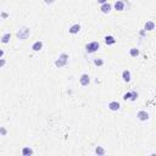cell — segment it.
Instances as JSON below:
<instances>
[{
    "label": "cell",
    "instance_id": "1",
    "mask_svg": "<svg viewBox=\"0 0 156 156\" xmlns=\"http://www.w3.org/2000/svg\"><path fill=\"white\" fill-rule=\"evenodd\" d=\"M67 61H68V55H67L66 53H62V54L60 55V58L56 60L55 65H56L58 67H62V66H65V65L67 64Z\"/></svg>",
    "mask_w": 156,
    "mask_h": 156
},
{
    "label": "cell",
    "instance_id": "2",
    "mask_svg": "<svg viewBox=\"0 0 156 156\" xmlns=\"http://www.w3.org/2000/svg\"><path fill=\"white\" fill-rule=\"evenodd\" d=\"M29 35V28L28 27H22L17 32V38L18 39H27Z\"/></svg>",
    "mask_w": 156,
    "mask_h": 156
},
{
    "label": "cell",
    "instance_id": "3",
    "mask_svg": "<svg viewBox=\"0 0 156 156\" xmlns=\"http://www.w3.org/2000/svg\"><path fill=\"white\" fill-rule=\"evenodd\" d=\"M99 46H100V45H99V41H92L89 44H87L86 50H87V53H95L99 49Z\"/></svg>",
    "mask_w": 156,
    "mask_h": 156
},
{
    "label": "cell",
    "instance_id": "4",
    "mask_svg": "<svg viewBox=\"0 0 156 156\" xmlns=\"http://www.w3.org/2000/svg\"><path fill=\"white\" fill-rule=\"evenodd\" d=\"M89 82H90V77L88 76L87 73H84V74H82V76H81V78H79L81 86L86 87V86H88V84H89Z\"/></svg>",
    "mask_w": 156,
    "mask_h": 156
},
{
    "label": "cell",
    "instance_id": "5",
    "mask_svg": "<svg viewBox=\"0 0 156 156\" xmlns=\"http://www.w3.org/2000/svg\"><path fill=\"white\" fill-rule=\"evenodd\" d=\"M137 117L139 118L140 121H148L149 120V114H148L146 111H144V110H141V111L138 112Z\"/></svg>",
    "mask_w": 156,
    "mask_h": 156
},
{
    "label": "cell",
    "instance_id": "6",
    "mask_svg": "<svg viewBox=\"0 0 156 156\" xmlns=\"http://www.w3.org/2000/svg\"><path fill=\"white\" fill-rule=\"evenodd\" d=\"M120 107H121V105H120V102L118 101L108 102V108H110L111 111H117V110H120Z\"/></svg>",
    "mask_w": 156,
    "mask_h": 156
},
{
    "label": "cell",
    "instance_id": "7",
    "mask_svg": "<svg viewBox=\"0 0 156 156\" xmlns=\"http://www.w3.org/2000/svg\"><path fill=\"white\" fill-rule=\"evenodd\" d=\"M79 31H81V26L78 25V23H76V25H73V26H71L70 29H68V32H70L71 34H77Z\"/></svg>",
    "mask_w": 156,
    "mask_h": 156
},
{
    "label": "cell",
    "instance_id": "8",
    "mask_svg": "<svg viewBox=\"0 0 156 156\" xmlns=\"http://www.w3.org/2000/svg\"><path fill=\"white\" fill-rule=\"evenodd\" d=\"M100 10H101L104 13H108L110 11H111V4H108V3L102 4L101 7H100Z\"/></svg>",
    "mask_w": 156,
    "mask_h": 156
},
{
    "label": "cell",
    "instance_id": "9",
    "mask_svg": "<svg viewBox=\"0 0 156 156\" xmlns=\"http://www.w3.org/2000/svg\"><path fill=\"white\" fill-rule=\"evenodd\" d=\"M41 48H43V41H40V40L35 41L34 44L32 45V49H33L34 51H40Z\"/></svg>",
    "mask_w": 156,
    "mask_h": 156
},
{
    "label": "cell",
    "instance_id": "10",
    "mask_svg": "<svg viewBox=\"0 0 156 156\" xmlns=\"http://www.w3.org/2000/svg\"><path fill=\"white\" fill-rule=\"evenodd\" d=\"M122 78H123L124 82H129V81H131V72L128 70H124L123 72H122Z\"/></svg>",
    "mask_w": 156,
    "mask_h": 156
},
{
    "label": "cell",
    "instance_id": "11",
    "mask_svg": "<svg viewBox=\"0 0 156 156\" xmlns=\"http://www.w3.org/2000/svg\"><path fill=\"white\" fill-rule=\"evenodd\" d=\"M105 43L107 45H114L116 43V39L112 37V35H106L105 37Z\"/></svg>",
    "mask_w": 156,
    "mask_h": 156
},
{
    "label": "cell",
    "instance_id": "12",
    "mask_svg": "<svg viewBox=\"0 0 156 156\" xmlns=\"http://www.w3.org/2000/svg\"><path fill=\"white\" fill-rule=\"evenodd\" d=\"M115 9L117 10V11H122V10H124V3L123 1H121V0L116 1L115 3Z\"/></svg>",
    "mask_w": 156,
    "mask_h": 156
},
{
    "label": "cell",
    "instance_id": "13",
    "mask_svg": "<svg viewBox=\"0 0 156 156\" xmlns=\"http://www.w3.org/2000/svg\"><path fill=\"white\" fill-rule=\"evenodd\" d=\"M154 28H155V23L153 21H148L145 23V31H153Z\"/></svg>",
    "mask_w": 156,
    "mask_h": 156
},
{
    "label": "cell",
    "instance_id": "14",
    "mask_svg": "<svg viewBox=\"0 0 156 156\" xmlns=\"http://www.w3.org/2000/svg\"><path fill=\"white\" fill-rule=\"evenodd\" d=\"M10 38H11V34L10 33H5V34L1 37V43H4V44H6V43H9Z\"/></svg>",
    "mask_w": 156,
    "mask_h": 156
},
{
    "label": "cell",
    "instance_id": "15",
    "mask_svg": "<svg viewBox=\"0 0 156 156\" xmlns=\"http://www.w3.org/2000/svg\"><path fill=\"white\" fill-rule=\"evenodd\" d=\"M129 54H131V56L135 58V56H138V55H139V49H137V48L131 49V51H129Z\"/></svg>",
    "mask_w": 156,
    "mask_h": 156
},
{
    "label": "cell",
    "instance_id": "16",
    "mask_svg": "<svg viewBox=\"0 0 156 156\" xmlns=\"http://www.w3.org/2000/svg\"><path fill=\"white\" fill-rule=\"evenodd\" d=\"M33 154V151L29 148H23V150H22V155H32Z\"/></svg>",
    "mask_w": 156,
    "mask_h": 156
},
{
    "label": "cell",
    "instance_id": "17",
    "mask_svg": "<svg viewBox=\"0 0 156 156\" xmlns=\"http://www.w3.org/2000/svg\"><path fill=\"white\" fill-rule=\"evenodd\" d=\"M95 153L98 154V155H105V150L102 149L101 146H98V148L95 149Z\"/></svg>",
    "mask_w": 156,
    "mask_h": 156
},
{
    "label": "cell",
    "instance_id": "18",
    "mask_svg": "<svg viewBox=\"0 0 156 156\" xmlns=\"http://www.w3.org/2000/svg\"><path fill=\"white\" fill-rule=\"evenodd\" d=\"M94 64H95L96 66H102V65H104V61L100 60V59H94Z\"/></svg>",
    "mask_w": 156,
    "mask_h": 156
},
{
    "label": "cell",
    "instance_id": "19",
    "mask_svg": "<svg viewBox=\"0 0 156 156\" xmlns=\"http://www.w3.org/2000/svg\"><path fill=\"white\" fill-rule=\"evenodd\" d=\"M131 98H132V92H128L123 95V100H131Z\"/></svg>",
    "mask_w": 156,
    "mask_h": 156
},
{
    "label": "cell",
    "instance_id": "20",
    "mask_svg": "<svg viewBox=\"0 0 156 156\" xmlns=\"http://www.w3.org/2000/svg\"><path fill=\"white\" fill-rule=\"evenodd\" d=\"M137 98H138V93L132 92V98H131V100H132V101H134V100H135Z\"/></svg>",
    "mask_w": 156,
    "mask_h": 156
},
{
    "label": "cell",
    "instance_id": "21",
    "mask_svg": "<svg viewBox=\"0 0 156 156\" xmlns=\"http://www.w3.org/2000/svg\"><path fill=\"white\" fill-rule=\"evenodd\" d=\"M6 134V129L5 128H1V135H5Z\"/></svg>",
    "mask_w": 156,
    "mask_h": 156
},
{
    "label": "cell",
    "instance_id": "22",
    "mask_svg": "<svg viewBox=\"0 0 156 156\" xmlns=\"http://www.w3.org/2000/svg\"><path fill=\"white\" fill-rule=\"evenodd\" d=\"M1 17H3V18H6V17H7V13H6V12H3V13H1Z\"/></svg>",
    "mask_w": 156,
    "mask_h": 156
},
{
    "label": "cell",
    "instance_id": "23",
    "mask_svg": "<svg viewBox=\"0 0 156 156\" xmlns=\"http://www.w3.org/2000/svg\"><path fill=\"white\" fill-rule=\"evenodd\" d=\"M45 3H46V4H51V3H54V0H45Z\"/></svg>",
    "mask_w": 156,
    "mask_h": 156
},
{
    "label": "cell",
    "instance_id": "24",
    "mask_svg": "<svg viewBox=\"0 0 156 156\" xmlns=\"http://www.w3.org/2000/svg\"><path fill=\"white\" fill-rule=\"evenodd\" d=\"M99 3H101V4H105L106 3V0H98Z\"/></svg>",
    "mask_w": 156,
    "mask_h": 156
},
{
    "label": "cell",
    "instance_id": "25",
    "mask_svg": "<svg viewBox=\"0 0 156 156\" xmlns=\"http://www.w3.org/2000/svg\"><path fill=\"white\" fill-rule=\"evenodd\" d=\"M4 65H5V60H4V59H1V66H4Z\"/></svg>",
    "mask_w": 156,
    "mask_h": 156
}]
</instances>
